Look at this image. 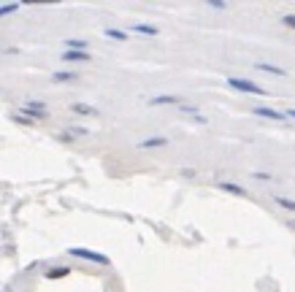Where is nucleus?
Wrapping results in <instances>:
<instances>
[{
  "label": "nucleus",
  "instance_id": "18",
  "mask_svg": "<svg viewBox=\"0 0 295 292\" xmlns=\"http://www.w3.org/2000/svg\"><path fill=\"white\" fill-rule=\"evenodd\" d=\"M290 227H292V230H295V222H292V225H290Z\"/></svg>",
  "mask_w": 295,
  "mask_h": 292
},
{
  "label": "nucleus",
  "instance_id": "11",
  "mask_svg": "<svg viewBox=\"0 0 295 292\" xmlns=\"http://www.w3.org/2000/svg\"><path fill=\"white\" fill-rule=\"evenodd\" d=\"M274 200H276L282 208H287V211H295V200H290V198H282V195H276Z\"/></svg>",
  "mask_w": 295,
  "mask_h": 292
},
{
  "label": "nucleus",
  "instance_id": "9",
  "mask_svg": "<svg viewBox=\"0 0 295 292\" xmlns=\"http://www.w3.org/2000/svg\"><path fill=\"white\" fill-rule=\"evenodd\" d=\"M68 273H71V268H52L46 276H49V279H63V276H68Z\"/></svg>",
  "mask_w": 295,
  "mask_h": 292
},
{
  "label": "nucleus",
  "instance_id": "1",
  "mask_svg": "<svg viewBox=\"0 0 295 292\" xmlns=\"http://www.w3.org/2000/svg\"><path fill=\"white\" fill-rule=\"evenodd\" d=\"M228 84L233 90H241V92H249V95H266L263 87H258L255 81H246V78H228Z\"/></svg>",
  "mask_w": 295,
  "mask_h": 292
},
{
  "label": "nucleus",
  "instance_id": "14",
  "mask_svg": "<svg viewBox=\"0 0 295 292\" xmlns=\"http://www.w3.org/2000/svg\"><path fill=\"white\" fill-rule=\"evenodd\" d=\"M176 100H179V98H168V95H165V98H154V100H149V103L152 106H160V103H176Z\"/></svg>",
  "mask_w": 295,
  "mask_h": 292
},
{
  "label": "nucleus",
  "instance_id": "3",
  "mask_svg": "<svg viewBox=\"0 0 295 292\" xmlns=\"http://www.w3.org/2000/svg\"><path fill=\"white\" fill-rule=\"evenodd\" d=\"M258 116H266V119H274V122H284V114L282 111H274V108H255Z\"/></svg>",
  "mask_w": 295,
  "mask_h": 292
},
{
  "label": "nucleus",
  "instance_id": "4",
  "mask_svg": "<svg viewBox=\"0 0 295 292\" xmlns=\"http://www.w3.org/2000/svg\"><path fill=\"white\" fill-rule=\"evenodd\" d=\"M63 60H68V62H76V60H90V54H87V52H73V49H68V52L63 54Z\"/></svg>",
  "mask_w": 295,
  "mask_h": 292
},
{
  "label": "nucleus",
  "instance_id": "16",
  "mask_svg": "<svg viewBox=\"0 0 295 292\" xmlns=\"http://www.w3.org/2000/svg\"><path fill=\"white\" fill-rule=\"evenodd\" d=\"M282 22H284L287 27H295V14H287V17H284Z\"/></svg>",
  "mask_w": 295,
  "mask_h": 292
},
{
  "label": "nucleus",
  "instance_id": "10",
  "mask_svg": "<svg viewBox=\"0 0 295 292\" xmlns=\"http://www.w3.org/2000/svg\"><path fill=\"white\" fill-rule=\"evenodd\" d=\"M73 111H76V114H90V116H95V114H98L92 106H84V103H73Z\"/></svg>",
  "mask_w": 295,
  "mask_h": 292
},
{
  "label": "nucleus",
  "instance_id": "13",
  "mask_svg": "<svg viewBox=\"0 0 295 292\" xmlns=\"http://www.w3.org/2000/svg\"><path fill=\"white\" fill-rule=\"evenodd\" d=\"M106 35H108V38H116V41H125V38H128L122 30H106Z\"/></svg>",
  "mask_w": 295,
  "mask_h": 292
},
{
  "label": "nucleus",
  "instance_id": "8",
  "mask_svg": "<svg viewBox=\"0 0 295 292\" xmlns=\"http://www.w3.org/2000/svg\"><path fill=\"white\" fill-rule=\"evenodd\" d=\"M133 30H136V33H144V35H157V27L141 25V22H138V25H133Z\"/></svg>",
  "mask_w": 295,
  "mask_h": 292
},
{
  "label": "nucleus",
  "instance_id": "17",
  "mask_svg": "<svg viewBox=\"0 0 295 292\" xmlns=\"http://www.w3.org/2000/svg\"><path fill=\"white\" fill-rule=\"evenodd\" d=\"M284 116H292V119H295V108H290V111H287Z\"/></svg>",
  "mask_w": 295,
  "mask_h": 292
},
{
  "label": "nucleus",
  "instance_id": "5",
  "mask_svg": "<svg viewBox=\"0 0 295 292\" xmlns=\"http://www.w3.org/2000/svg\"><path fill=\"white\" fill-rule=\"evenodd\" d=\"M260 70H266V73H274V76H287L284 68H276V65H268V62H258Z\"/></svg>",
  "mask_w": 295,
  "mask_h": 292
},
{
  "label": "nucleus",
  "instance_id": "7",
  "mask_svg": "<svg viewBox=\"0 0 295 292\" xmlns=\"http://www.w3.org/2000/svg\"><path fill=\"white\" fill-rule=\"evenodd\" d=\"M220 189H225V192H233V195H241V198H244V189L241 187H238V184H228V181H222V184H220Z\"/></svg>",
  "mask_w": 295,
  "mask_h": 292
},
{
  "label": "nucleus",
  "instance_id": "6",
  "mask_svg": "<svg viewBox=\"0 0 295 292\" xmlns=\"http://www.w3.org/2000/svg\"><path fill=\"white\" fill-rule=\"evenodd\" d=\"M165 144H168L165 138H146V141H141L138 146H141V149H152V146H165Z\"/></svg>",
  "mask_w": 295,
  "mask_h": 292
},
{
  "label": "nucleus",
  "instance_id": "2",
  "mask_svg": "<svg viewBox=\"0 0 295 292\" xmlns=\"http://www.w3.org/2000/svg\"><path fill=\"white\" fill-rule=\"evenodd\" d=\"M71 255H73V257H81V260H92V263H100V265L108 263L106 255H98V252H90V249H81V246H73Z\"/></svg>",
  "mask_w": 295,
  "mask_h": 292
},
{
  "label": "nucleus",
  "instance_id": "15",
  "mask_svg": "<svg viewBox=\"0 0 295 292\" xmlns=\"http://www.w3.org/2000/svg\"><path fill=\"white\" fill-rule=\"evenodd\" d=\"M71 78H76L73 73H54V81H71Z\"/></svg>",
  "mask_w": 295,
  "mask_h": 292
},
{
  "label": "nucleus",
  "instance_id": "12",
  "mask_svg": "<svg viewBox=\"0 0 295 292\" xmlns=\"http://www.w3.org/2000/svg\"><path fill=\"white\" fill-rule=\"evenodd\" d=\"M19 9V3H6V6H0V17H6V14H14Z\"/></svg>",
  "mask_w": 295,
  "mask_h": 292
}]
</instances>
